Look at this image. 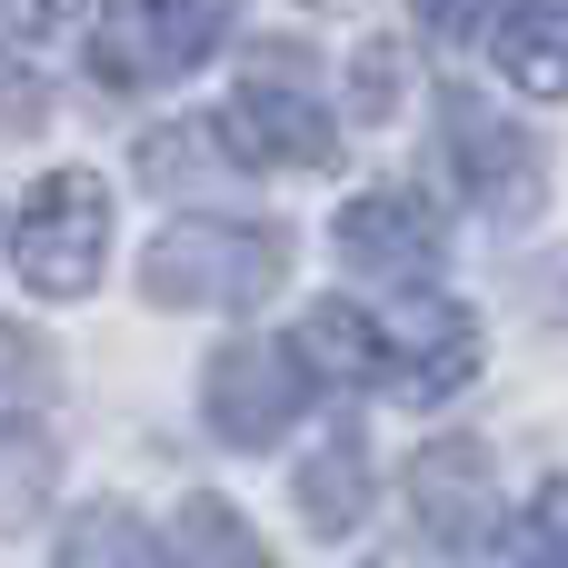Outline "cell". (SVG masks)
<instances>
[{"label":"cell","mask_w":568,"mask_h":568,"mask_svg":"<svg viewBox=\"0 0 568 568\" xmlns=\"http://www.w3.org/2000/svg\"><path fill=\"white\" fill-rule=\"evenodd\" d=\"M280 270H290L280 230H250V220H170L140 250V290L160 310H260Z\"/></svg>","instance_id":"obj_1"},{"label":"cell","mask_w":568,"mask_h":568,"mask_svg":"<svg viewBox=\"0 0 568 568\" xmlns=\"http://www.w3.org/2000/svg\"><path fill=\"white\" fill-rule=\"evenodd\" d=\"M100 260H110V190L90 170H50L20 200V220H10V270L40 300H90L100 290Z\"/></svg>","instance_id":"obj_2"},{"label":"cell","mask_w":568,"mask_h":568,"mask_svg":"<svg viewBox=\"0 0 568 568\" xmlns=\"http://www.w3.org/2000/svg\"><path fill=\"white\" fill-rule=\"evenodd\" d=\"M230 20H240V0H120L90 30V80L100 90H160V80L200 70L230 40Z\"/></svg>","instance_id":"obj_3"},{"label":"cell","mask_w":568,"mask_h":568,"mask_svg":"<svg viewBox=\"0 0 568 568\" xmlns=\"http://www.w3.org/2000/svg\"><path fill=\"white\" fill-rule=\"evenodd\" d=\"M200 409H210V429H220L230 449H270L280 429H300L310 369H300V349H280V339H230V349L200 369Z\"/></svg>","instance_id":"obj_4"},{"label":"cell","mask_w":568,"mask_h":568,"mask_svg":"<svg viewBox=\"0 0 568 568\" xmlns=\"http://www.w3.org/2000/svg\"><path fill=\"white\" fill-rule=\"evenodd\" d=\"M379 379L399 389V399H449V389H469L479 379V320L459 310V300H399L389 320H379Z\"/></svg>","instance_id":"obj_5"},{"label":"cell","mask_w":568,"mask_h":568,"mask_svg":"<svg viewBox=\"0 0 568 568\" xmlns=\"http://www.w3.org/2000/svg\"><path fill=\"white\" fill-rule=\"evenodd\" d=\"M409 509H419V529L439 539V549H459V559H479V549H499V469H489V449L479 439H429L419 459H409Z\"/></svg>","instance_id":"obj_6"},{"label":"cell","mask_w":568,"mask_h":568,"mask_svg":"<svg viewBox=\"0 0 568 568\" xmlns=\"http://www.w3.org/2000/svg\"><path fill=\"white\" fill-rule=\"evenodd\" d=\"M210 130H220V150L250 160V170H320V160H329V110H310L300 90H270V70L240 80Z\"/></svg>","instance_id":"obj_7"},{"label":"cell","mask_w":568,"mask_h":568,"mask_svg":"<svg viewBox=\"0 0 568 568\" xmlns=\"http://www.w3.org/2000/svg\"><path fill=\"white\" fill-rule=\"evenodd\" d=\"M439 130H449L459 190H479L489 210H539V150L519 140V120H499L479 100H439Z\"/></svg>","instance_id":"obj_8"},{"label":"cell","mask_w":568,"mask_h":568,"mask_svg":"<svg viewBox=\"0 0 568 568\" xmlns=\"http://www.w3.org/2000/svg\"><path fill=\"white\" fill-rule=\"evenodd\" d=\"M359 270H419L429 250H439V210L419 200V190H399V180H379V190H359L349 210H339V230H329Z\"/></svg>","instance_id":"obj_9"},{"label":"cell","mask_w":568,"mask_h":568,"mask_svg":"<svg viewBox=\"0 0 568 568\" xmlns=\"http://www.w3.org/2000/svg\"><path fill=\"white\" fill-rule=\"evenodd\" d=\"M489 50L519 100H568V0H509Z\"/></svg>","instance_id":"obj_10"},{"label":"cell","mask_w":568,"mask_h":568,"mask_svg":"<svg viewBox=\"0 0 568 568\" xmlns=\"http://www.w3.org/2000/svg\"><path fill=\"white\" fill-rule=\"evenodd\" d=\"M170 568H270L260 549V529L230 509V499H180V519H170Z\"/></svg>","instance_id":"obj_11"},{"label":"cell","mask_w":568,"mask_h":568,"mask_svg":"<svg viewBox=\"0 0 568 568\" xmlns=\"http://www.w3.org/2000/svg\"><path fill=\"white\" fill-rule=\"evenodd\" d=\"M290 349H300L310 379H379V320H359L349 300H320Z\"/></svg>","instance_id":"obj_12"},{"label":"cell","mask_w":568,"mask_h":568,"mask_svg":"<svg viewBox=\"0 0 568 568\" xmlns=\"http://www.w3.org/2000/svg\"><path fill=\"white\" fill-rule=\"evenodd\" d=\"M300 509H310L320 539L359 529V509H369V459H359V439H329V449L300 459Z\"/></svg>","instance_id":"obj_13"},{"label":"cell","mask_w":568,"mask_h":568,"mask_svg":"<svg viewBox=\"0 0 568 568\" xmlns=\"http://www.w3.org/2000/svg\"><path fill=\"white\" fill-rule=\"evenodd\" d=\"M170 549L140 529V509H120V499H100V509H80L70 529H60V568H160Z\"/></svg>","instance_id":"obj_14"},{"label":"cell","mask_w":568,"mask_h":568,"mask_svg":"<svg viewBox=\"0 0 568 568\" xmlns=\"http://www.w3.org/2000/svg\"><path fill=\"white\" fill-rule=\"evenodd\" d=\"M519 568H568V479H549L519 509Z\"/></svg>","instance_id":"obj_15"},{"label":"cell","mask_w":568,"mask_h":568,"mask_svg":"<svg viewBox=\"0 0 568 568\" xmlns=\"http://www.w3.org/2000/svg\"><path fill=\"white\" fill-rule=\"evenodd\" d=\"M210 150H220V130H210V140H200V130H150V140H140V180H150V190H170V180H180V170H200Z\"/></svg>","instance_id":"obj_16"},{"label":"cell","mask_w":568,"mask_h":568,"mask_svg":"<svg viewBox=\"0 0 568 568\" xmlns=\"http://www.w3.org/2000/svg\"><path fill=\"white\" fill-rule=\"evenodd\" d=\"M349 90H359V120H399V50H389V40H369V50H359V70H349Z\"/></svg>","instance_id":"obj_17"},{"label":"cell","mask_w":568,"mask_h":568,"mask_svg":"<svg viewBox=\"0 0 568 568\" xmlns=\"http://www.w3.org/2000/svg\"><path fill=\"white\" fill-rule=\"evenodd\" d=\"M40 379H50V359H40V349H30L20 329H0V419H10V409H20V399H30Z\"/></svg>","instance_id":"obj_18"},{"label":"cell","mask_w":568,"mask_h":568,"mask_svg":"<svg viewBox=\"0 0 568 568\" xmlns=\"http://www.w3.org/2000/svg\"><path fill=\"white\" fill-rule=\"evenodd\" d=\"M499 10H509V0H419V20H429L439 40H489Z\"/></svg>","instance_id":"obj_19"},{"label":"cell","mask_w":568,"mask_h":568,"mask_svg":"<svg viewBox=\"0 0 568 568\" xmlns=\"http://www.w3.org/2000/svg\"><path fill=\"white\" fill-rule=\"evenodd\" d=\"M70 10H80V0H0V30H10V40H50Z\"/></svg>","instance_id":"obj_20"}]
</instances>
